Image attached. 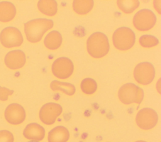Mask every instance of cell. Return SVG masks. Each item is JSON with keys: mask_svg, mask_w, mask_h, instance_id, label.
Segmentation results:
<instances>
[{"mask_svg": "<svg viewBox=\"0 0 161 142\" xmlns=\"http://www.w3.org/2000/svg\"><path fill=\"white\" fill-rule=\"evenodd\" d=\"M69 138V132L67 128L58 126L48 133V142H66Z\"/></svg>", "mask_w": 161, "mask_h": 142, "instance_id": "15", "label": "cell"}, {"mask_svg": "<svg viewBox=\"0 0 161 142\" xmlns=\"http://www.w3.org/2000/svg\"><path fill=\"white\" fill-rule=\"evenodd\" d=\"M155 71L153 66L149 62L138 63L133 70V76L136 81L142 85H147L154 79Z\"/></svg>", "mask_w": 161, "mask_h": 142, "instance_id": "6", "label": "cell"}, {"mask_svg": "<svg viewBox=\"0 0 161 142\" xmlns=\"http://www.w3.org/2000/svg\"><path fill=\"white\" fill-rule=\"evenodd\" d=\"M153 3L155 9L159 14H160V1H155Z\"/></svg>", "mask_w": 161, "mask_h": 142, "instance_id": "25", "label": "cell"}, {"mask_svg": "<svg viewBox=\"0 0 161 142\" xmlns=\"http://www.w3.org/2000/svg\"><path fill=\"white\" fill-rule=\"evenodd\" d=\"M24 136L31 141H40L45 136V129L37 123L28 124L23 131Z\"/></svg>", "mask_w": 161, "mask_h": 142, "instance_id": "13", "label": "cell"}, {"mask_svg": "<svg viewBox=\"0 0 161 142\" xmlns=\"http://www.w3.org/2000/svg\"><path fill=\"white\" fill-rule=\"evenodd\" d=\"M86 43L87 52L94 58H101L104 56L109 50L108 37L101 32H96L91 34Z\"/></svg>", "mask_w": 161, "mask_h": 142, "instance_id": "2", "label": "cell"}, {"mask_svg": "<svg viewBox=\"0 0 161 142\" xmlns=\"http://www.w3.org/2000/svg\"><path fill=\"white\" fill-rule=\"evenodd\" d=\"M80 88L85 94H91L97 89L96 81L91 78H84L80 83Z\"/></svg>", "mask_w": 161, "mask_h": 142, "instance_id": "21", "label": "cell"}, {"mask_svg": "<svg viewBox=\"0 0 161 142\" xmlns=\"http://www.w3.org/2000/svg\"><path fill=\"white\" fill-rule=\"evenodd\" d=\"M28 142H38V141H28Z\"/></svg>", "mask_w": 161, "mask_h": 142, "instance_id": "26", "label": "cell"}, {"mask_svg": "<svg viewBox=\"0 0 161 142\" xmlns=\"http://www.w3.org/2000/svg\"><path fill=\"white\" fill-rule=\"evenodd\" d=\"M0 42L7 48L18 47L22 44L23 38L20 31L14 27H7L0 33Z\"/></svg>", "mask_w": 161, "mask_h": 142, "instance_id": "7", "label": "cell"}, {"mask_svg": "<svg viewBox=\"0 0 161 142\" xmlns=\"http://www.w3.org/2000/svg\"><path fill=\"white\" fill-rule=\"evenodd\" d=\"M62 37L57 31H52L47 34L44 39V44L49 49L54 50L58 49L62 44Z\"/></svg>", "mask_w": 161, "mask_h": 142, "instance_id": "16", "label": "cell"}, {"mask_svg": "<svg viewBox=\"0 0 161 142\" xmlns=\"http://www.w3.org/2000/svg\"><path fill=\"white\" fill-rule=\"evenodd\" d=\"M94 6L92 0H75L73 1L72 8L79 14H86L91 11Z\"/></svg>", "mask_w": 161, "mask_h": 142, "instance_id": "19", "label": "cell"}, {"mask_svg": "<svg viewBox=\"0 0 161 142\" xmlns=\"http://www.w3.org/2000/svg\"><path fill=\"white\" fill-rule=\"evenodd\" d=\"M13 93V90H10L5 87L0 86V100L6 101L8 99L9 96Z\"/></svg>", "mask_w": 161, "mask_h": 142, "instance_id": "24", "label": "cell"}, {"mask_svg": "<svg viewBox=\"0 0 161 142\" xmlns=\"http://www.w3.org/2000/svg\"><path fill=\"white\" fill-rule=\"evenodd\" d=\"M6 66L11 69L21 68L26 63V56L21 50H13L6 54L4 58Z\"/></svg>", "mask_w": 161, "mask_h": 142, "instance_id": "12", "label": "cell"}, {"mask_svg": "<svg viewBox=\"0 0 161 142\" xmlns=\"http://www.w3.org/2000/svg\"><path fill=\"white\" fill-rule=\"evenodd\" d=\"M74 68V64L69 58L60 57L53 61L52 65V71L55 77L67 79L73 73Z\"/></svg>", "mask_w": 161, "mask_h": 142, "instance_id": "8", "label": "cell"}, {"mask_svg": "<svg viewBox=\"0 0 161 142\" xmlns=\"http://www.w3.org/2000/svg\"><path fill=\"white\" fill-rule=\"evenodd\" d=\"M16 9L14 4L9 2L0 3V21L7 23L11 21L15 16Z\"/></svg>", "mask_w": 161, "mask_h": 142, "instance_id": "14", "label": "cell"}, {"mask_svg": "<svg viewBox=\"0 0 161 142\" xmlns=\"http://www.w3.org/2000/svg\"><path fill=\"white\" fill-rule=\"evenodd\" d=\"M62 108L60 104L55 103H47L40 110V119L46 124H52L62 113Z\"/></svg>", "mask_w": 161, "mask_h": 142, "instance_id": "10", "label": "cell"}, {"mask_svg": "<svg viewBox=\"0 0 161 142\" xmlns=\"http://www.w3.org/2000/svg\"><path fill=\"white\" fill-rule=\"evenodd\" d=\"M137 125L143 129L153 128L157 123V113L151 108H143L140 110L136 116Z\"/></svg>", "mask_w": 161, "mask_h": 142, "instance_id": "9", "label": "cell"}, {"mask_svg": "<svg viewBox=\"0 0 161 142\" xmlns=\"http://www.w3.org/2000/svg\"><path fill=\"white\" fill-rule=\"evenodd\" d=\"M37 7L42 13L48 16H53L57 12V3L53 0L39 1Z\"/></svg>", "mask_w": 161, "mask_h": 142, "instance_id": "17", "label": "cell"}, {"mask_svg": "<svg viewBox=\"0 0 161 142\" xmlns=\"http://www.w3.org/2000/svg\"><path fill=\"white\" fill-rule=\"evenodd\" d=\"M50 88L54 91H61L64 93L71 96L75 92V88L74 85L69 83L62 82L57 80H53L50 83Z\"/></svg>", "mask_w": 161, "mask_h": 142, "instance_id": "18", "label": "cell"}, {"mask_svg": "<svg viewBox=\"0 0 161 142\" xmlns=\"http://www.w3.org/2000/svg\"><path fill=\"white\" fill-rule=\"evenodd\" d=\"M118 97L124 104H129L133 103L139 104L143 98V91L136 84L128 83L119 89Z\"/></svg>", "mask_w": 161, "mask_h": 142, "instance_id": "4", "label": "cell"}, {"mask_svg": "<svg viewBox=\"0 0 161 142\" xmlns=\"http://www.w3.org/2000/svg\"><path fill=\"white\" fill-rule=\"evenodd\" d=\"M117 5L123 13L130 14L138 7L139 1L137 0H119L117 1Z\"/></svg>", "mask_w": 161, "mask_h": 142, "instance_id": "20", "label": "cell"}, {"mask_svg": "<svg viewBox=\"0 0 161 142\" xmlns=\"http://www.w3.org/2000/svg\"><path fill=\"white\" fill-rule=\"evenodd\" d=\"M4 117L9 123L16 125L24 121L26 113L22 106L17 103H12L6 108Z\"/></svg>", "mask_w": 161, "mask_h": 142, "instance_id": "11", "label": "cell"}, {"mask_svg": "<svg viewBox=\"0 0 161 142\" xmlns=\"http://www.w3.org/2000/svg\"><path fill=\"white\" fill-rule=\"evenodd\" d=\"M114 46L120 50H128L133 47L135 42V34L129 28L121 27L116 29L113 34Z\"/></svg>", "mask_w": 161, "mask_h": 142, "instance_id": "3", "label": "cell"}, {"mask_svg": "<svg viewBox=\"0 0 161 142\" xmlns=\"http://www.w3.org/2000/svg\"><path fill=\"white\" fill-rule=\"evenodd\" d=\"M157 18L150 9H143L138 11L133 16V24L138 31H146L151 29L155 24Z\"/></svg>", "mask_w": 161, "mask_h": 142, "instance_id": "5", "label": "cell"}, {"mask_svg": "<svg viewBox=\"0 0 161 142\" xmlns=\"http://www.w3.org/2000/svg\"><path fill=\"white\" fill-rule=\"evenodd\" d=\"M53 26V21L45 18H37L28 21L24 26L28 41L33 43L39 42L45 32L51 29Z\"/></svg>", "mask_w": 161, "mask_h": 142, "instance_id": "1", "label": "cell"}, {"mask_svg": "<svg viewBox=\"0 0 161 142\" xmlns=\"http://www.w3.org/2000/svg\"><path fill=\"white\" fill-rule=\"evenodd\" d=\"M158 39L152 35H143L139 38V43L143 48H152L158 44Z\"/></svg>", "mask_w": 161, "mask_h": 142, "instance_id": "22", "label": "cell"}, {"mask_svg": "<svg viewBox=\"0 0 161 142\" xmlns=\"http://www.w3.org/2000/svg\"><path fill=\"white\" fill-rule=\"evenodd\" d=\"M13 134L8 130L0 131V142H13Z\"/></svg>", "mask_w": 161, "mask_h": 142, "instance_id": "23", "label": "cell"}]
</instances>
